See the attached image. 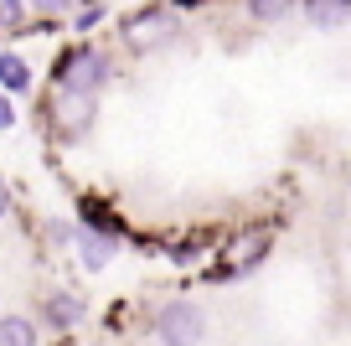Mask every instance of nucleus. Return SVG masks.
I'll return each mask as SVG.
<instances>
[{
    "label": "nucleus",
    "mask_w": 351,
    "mask_h": 346,
    "mask_svg": "<svg viewBox=\"0 0 351 346\" xmlns=\"http://www.w3.org/2000/svg\"><path fill=\"white\" fill-rule=\"evenodd\" d=\"M176 32H181V16H176L171 5H145V11H134V16L119 21V42L130 47L134 57H155L160 47L176 42Z\"/></svg>",
    "instance_id": "nucleus-4"
},
{
    "label": "nucleus",
    "mask_w": 351,
    "mask_h": 346,
    "mask_svg": "<svg viewBox=\"0 0 351 346\" xmlns=\"http://www.w3.org/2000/svg\"><path fill=\"white\" fill-rule=\"evenodd\" d=\"M83 321H88V300L77 290H47L42 300H36V325H42V331L67 336V331H77Z\"/></svg>",
    "instance_id": "nucleus-5"
},
{
    "label": "nucleus",
    "mask_w": 351,
    "mask_h": 346,
    "mask_svg": "<svg viewBox=\"0 0 351 346\" xmlns=\"http://www.w3.org/2000/svg\"><path fill=\"white\" fill-rule=\"evenodd\" d=\"M93 124H99V98L62 93V88L47 98V135H52L57 145H83L88 135H93Z\"/></svg>",
    "instance_id": "nucleus-3"
},
{
    "label": "nucleus",
    "mask_w": 351,
    "mask_h": 346,
    "mask_svg": "<svg viewBox=\"0 0 351 346\" xmlns=\"http://www.w3.org/2000/svg\"><path fill=\"white\" fill-rule=\"evenodd\" d=\"M52 83L62 88V93H104V88L114 83V57L104 52V47H93V42H73V47H62L57 52V62H52Z\"/></svg>",
    "instance_id": "nucleus-1"
},
{
    "label": "nucleus",
    "mask_w": 351,
    "mask_h": 346,
    "mask_svg": "<svg viewBox=\"0 0 351 346\" xmlns=\"http://www.w3.org/2000/svg\"><path fill=\"white\" fill-rule=\"evenodd\" d=\"M202 259V243L197 238H186V243H176L171 249V264H197Z\"/></svg>",
    "instance_id": "nucleus-16"
},
{
    "label": "nucleus",
    "mask_w": 351,
    "mask_h": 346,
    "mask_svg": "<svg viewBox=\"0 0 351 346\" xmlns=\"http://www.w3.org/2000/svg\"><path fill=\"white\" fill-rule=\"evenodd\" d=\"M77 227H93V233L124 238V222H119V212H109V207H104L99 196H83V202H77Z\"/></svg>",
    "instance_id": "nucleus-9"
},
{
    "label": "nucleus",
    "mask_w": 351,
    "mask_h": 346,
    "mask_svg": "<svg viewBox=\"0 0 351 346\" xmlns=\"http://www.w3.org/2000/svg\"><path fill=\"white\" fill-rule=\"evenodd\" d=\"M150 341L155 346H202L207 341V310L197 300H165L150 315Z\"/></svg>",
    "instance_id": "nucleus-2"
},
{
    "label": "nucleus",
    "mask_w": 351,
    "mask_h": 346,
    "mask_svg": "<svg viewBox=\"0 0 351 346\" xmlns=\"http://www.w3.org/2000/svg\"><path fill=\"white\" fill-rule=\"evenodd\" d=\"M11 212H16V192H11V181L0 176V222H5Z\"/></svg>",
    "instance_id": "nucleus-17"
},
{
    "label": "nucleus",
    "mask_w": 351,
    "mask_h": 346,
    "mask_svg": "<svg viewBox=\"0 0 351 346\" xmlns=\"http://www.w3.org/2000/svg\"><path fill=\"white\" fill-rule=\"evenodd\" d=\"M0 346H42V325L36 315H0Z\"/></svg>",
    "instance_id": "nucleus-10"
},
{
    "label": "nucleus",
    "mask_w": 351,
    "mask_h": 346,
    "mask_svg": "<svg viewBox=\"0 0 351 346\" xmlns=\"http://www.w3.org/2000/svg\"><path fill=\"white\" fill-rule=\"evenodd\" d=\"M26 11H32L26 0H0V32H16L26 21Z\"/></svg>",
    "instance_id": "nucleus-13"
},
{
    "label": "nucleus",
    "mask_w": 351,
    "mask_h": 346,
    "mask_svg": "<svg viewBox=\"0 0 351 346\" xmlns=\"http://www.w3.org/2000/svg\"><path fill=\"white\" fill-rule=\"evenodd\" d=\"M32 83H36L32 62L5 47V52H0V93H32Z\"/></svg>",
    "instance_id": "nucleus-8"
},
{
    "label": "nucleus",
    "mask_w": 351,
    "mask_h": 346,
    "mask_svg": "<svg viewBox=\"0 0 351 346\" xmlns=\"http://www.w3.org/2000/svg\"><path fill=\"white\" fill-rule=\"evenodd\" d=\"M73 253H77V264H83L88 274H99V269H109V264L119 259V238H109V233H93V227H77V222H73Z\"/></svg>",
    "instance_id": "nucleus-7"
},
{
    "label": "nucleus",
    "mask_w": 351,
    "mask_h": 346,
    "mask_svg": "<svg viewBox=\"0 0 351 346\" xmlns=\"http://www.w3.org/2000/svg\"><path fill=\"white\" fill-rule=\"evenodd\" d=\"M305 16H310L315 26H341V21L351 16V0H310Z\"/></svg>",
    "instance_id": "nucleus-12"
},
{
    "label": "nucleus",
    "mask_w": 351,
    "mask_h": 346,
    "mask_svg": "<svg viewBox=\"0 0 351 346\" xmlns=\"http://www.w3.org/2000/svg\"><path fill=\"white\" fill-rule=\"evenodd\" d=\"M26 5H32L36 16H67V11H77L83 0H26Z\"/></svg>",
    "instance_id": "nucleus-14"
},
{
    "label": "nucleus",
    "mask_w": 351,
    "mask_h": 346,
    "mask_svg": "<svg viewBox=\"0 0 351 346\" xmlns=\"http://www.w3.org/2000/svg\"><path fill=\"white\" fill-rule=\"evenodd\" d=\"M269 249H274V233H269V227H253V233H243V238L228 249V259H222L228 269H222L217 279H243V274H253L263 259H269Z\"/></svg>",
    "instance_id": "nucleus-6"
},
{
    "label": "nucleus",
    "mask_w": 351,
    "mask_h": 346,
    "mask_svg": "<svg viewBox=\"0 0 351 346\" xmlns=\"http://www.w3.org/2000/svg\"><path fill=\"white\" fill-rule=\"evenodd\" d=\"M0 130H16V104H11V93H0Z\"/></svg>",
    "instance_id": "nucleus-18"
},
{
    "label": "nucleus",
    "mask_w": 351,
    "mask_h": 346,
    "mask_svg": "<svg viewBox=\"0 0 351 346\" xmlns=\"http://www.w3.org/2000/svg\"><path fill=\"white\" fill-rule=\"evenodd\" d=\"M243 11H248L253 21H285V16L300 11V0H243Z\"/></svg>",
    "instance_id": "nucleus-11"
},
{
    "label": "nucleus",
    "mask_w": 351,
    "mask_h": 346,
    "mask_svg": "<svg viewBox=\"0 0 351 346\" xmlns=\"http://www.w3.org/2000/svg\"><path fill=\"white\" fill-rule=\"evenodd\" d=\"M99 21H104V11H99V5H77V11H73V26H77V32H93Z\"/></svg>",
    "instance_id": "nucleus-15"
}]
</instances>
